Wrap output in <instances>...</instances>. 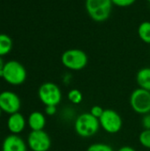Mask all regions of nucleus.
<instances>
[{
    "mask_svg": "<svg viewBox=\"0 0 150 151\" xmlns=\"http://www.w3.org/2000/svg\"><path fill=\"white\" fill-rule=\"evenodd\" d=\"M74 131L81 138H90L96 134L101 127L99 119L90 112L80 114L74 121Z\"/></svg>",
    "mask_w": 150,
    "mask_h": 151,
    "instance_id": "f257e3e1",
    "label": "nucleus"
},
{
    "mask_svg": "<svg viewBox=\"0 0 150 151\" xmlns=\"http://www.w3.org/2000/svg\"><path fill=\"white\" fill-rule=\"evenodd\" d=\"M111 0H86L85 6L89 17L95 22L107 20L111 13Z\"/></svg>",
    "mask_w": 150,
    "mask_h": 151,
    "instance_id": "f03ea898",
    "label": "nucleus"
},
{
    "mask_svg": "<svg viewBox=\"0 0 150 151\" xmlns=\"http://www.w3.org/2000/svg\"><path fill=\"white\" fill-rule=\"evenodd\" d=\"M3 79L10 85H21L27 80V70L19 61L10 60L3 68Z\"/></svg>",
    "mask_w": 150,
    "mask_h": 151,
    "instance_id": "7ed1b4c3",
    "label": "nucleus"
},
{
    "mask_svg": "<svg viewBox=\"0 0 150 151\" xmlns=\"http://www.w3.org/2000/svg\"><path fill=\"white\" fill-rule=\"evenodd\" d=\"M63 65L72 71H80L84 69L88 62V55L81 50L70 49L65 50L61 56Z\"/></svg>",
    "mask_w": 150,
    "mask_h": 151,
    "instance_id": "20e7f679",
    "label": "nucleus"
},
{
    "mask_svg": "<svg viewBox=\"0 0 150 151\" xmlns=\"http://www.w3.org/2000/svg\"><path fill=\"white\" fill-rule=\"evenodd\" d=\"M38 97L45 106H57L62 101V91L56 83L44 82L39 87Z\"/></svg>",
    "mask_w": 150,
    "mask_h": 151,
    "instance_id": "39448f33",
    "label": "nucleus"
},
{
    "mask_svg": "<svg viewBox=\"0 0 150 151\" xmlns=\"http://www.w3.org/2000/svg\"><path fill=\"white\" fill-rule=\"evenodd\" d=\"M130 106L138 114L145 115L150 113V91L138 88L130 96Z\"/></svg>",
    "mask_w": 150,
    "mask_h": 151,
    "instance_id": "423d86ee",
    "label": "nucleus"
},
{
    "mask_svg": "<svg viewBox=\"0 0 150 151\" xmlns=\"http://www.w3.org/2000/svg\"><path fill=\"white\" fill-rule=\"evenodd\" d=\"M99 122L103 130L110 134H118L123 127V119L121 116L112 109L104 110L103 115L99 119Z\"/></svg>",
    "mask_w": 150,
    "mask_h": 151,
    "instance_id": "0eeeda50",
    "label": "nucleus"
},
{
    "mask_svg": "<svg viewBox=\"0 0 150 151\" xmlns=\"http://www.w3.org/2000/svg\"><path fill=\"white\" fill-rule=\"evenodd\" d=\"M27 144L32 151H49L51 147V139L44 130L31 131Z\"/></svg>",
    "mask_w": 150,
    "mask_h": 151,
    "instance_id": "6e6552de",
    "label": "nucleus"
},
{
    "mask_svg": "<svg viewBox=\"0 0 150 151\" xmlns=\"http://www.w3.org/2000/svg\"><path fill=\"white\" fill-rule=\"evenodd\" d=\"M21 107L19 96L12 91H3L0 93V109L9 115L19 112Z\"/></svg>",
    "mask_w": 150,
    "mask_h": 151,
    "instance_id": "1a4fd4ad",
    "label": "nucleus"
},
{
    "mask_svg": "<svg viewBox=\"0 0 150 151\" xmlns=\"http://www.w3.org/2000/svg\"><path fill=\"white\" fill-rule=\"evenodd\" d=\"M2 151H27V144L19 134H10L2 143Z\"/></svg>",
    "mask_w": 150,
    "mask_h": 151,
    "instance_id": "9d476101",
    "label": "nucleus"
},
{
    "mask_svg": "<svg viewBox=\"0 0 150 151\" xmlns=\"http://www.w3.org/2000/svg\"><path fill=\"white\" fill-rule=\"evenodd\" d=\"M27 124L25 117L19 111L9 115L6 125L9 132L11 134H19L25 130L26 125Z\"/></svg>",
    "mask_w": 150,
    "mask_h": 151,
    "instance_id": "9b49d317",
    "label": "nucleus"
},
{
    "mask_svg": "<svg viewBox=\"0 0 150 151\" xmlns=\"http://www.w3.org/2000/svg\"><path fill=\"white\" fill-rule=\"evenodd\" d=\"M27 122L31 131L43 130L46 126V117L41 111H33L29 114Z\"/></svg>",
    "mask_w": 150,
    "mask_h": 151,
    "instance_id": "f8f14e48",
    "label": "nucleus"
},
{
    "mask_svg": "<svg viewBox=\"0 0 150 151\" xmlns=\"http://www.w3.org/2000/svg\"><path fill=\"white\" fill-rule=\"evenodd\" d=\"M136 81L141 88L150 91V67H144L138 71Z\"/></svg>",
    "mask_w": 150,
    "mask_h": 151,
    "instance_id": "ddd939ff",
    "label": "nucleus"
},
{
    "mask_svg": "<svg viewBox=\"0 0 150 151\" xmlns=\"http://www.w3.org/2000/svg\"><path fill=\"white\" fill-rule=\"evenodd\" d=\"M12 49V40L6 34H0V57L5 56Z\"/></svg>",
    "mask_w": 150,
    "mask_h": 151,
    "instance_id": "4468645a",
    "label": "nucleus"
},
{
    "mask_svg": "<svg viewBox=\"0 0 150 151\" xmlns=\"http://www.w3.org/2000/svg\"><path fill=\"white\" fill-rule=\"evenodd\" d=\"M138 35L142 42L150 44V21H143L140 24Z\"/></svg>",
    "mask_w": 150,
    "mask_h": 151,
    "instance_id": "2eb2a0df",
    "label": "nucleus"
},
{
    "mask_svg": "<svg viewBox=\"0 0 150 151\" xmlns=\"http://www.w3.org/2000/svg\"><path fill=\"white\" fill-rule=\"evenodd\" d=\"M67 97H68V100L72 104H80L83 100V95H82L81 91H80L77 88L71 89L68 92Z\"/></svg>",
    "mask_w": 150,
    "mask_h": 151,
    "instance_id": "dca6fc26",
    "label": "nucleus"
},
{
    "mask_svg": "<svg viewBox=\"0 0 150 151\" xmlns=\"http://www.w3.org/2000/svg\"><path fill=\"white\" fill-rule=\"evenodd\" d=\"M139 142L145 149L150 150V129H144L139 134Z\"/></svg>",
    "mask_w": 150,
    "mask_h": 151,
    "instance_id": "f3484780",
    "label": "nucleus"
},
{
    "mask_svg": "<svg viewBox=\"0 0 150 151\" xmlns=\"http://www.w3.org/2000/svg\"><path fill=\"white\" fill-rule=\"evenodd\" d=\"M86 151H114L113 148L107 143L95 142L88 147Z\"/></svg>",
    "mask_w": 150,
    "mask_h": 151,
    "instance_id": "a211bd4d",
    "label": "nucleus"
},
{
    "mask_svg": "<svg viewBox=\"0 0 150 151\" xmlns=\"http://www.w3.org/2000/svg\"><path fill=\"white\" fill-rule=\"evenodd\" d=\"M136 0H111L112 4L118 7H128L135 3Z\"/></svg>",
    "mask_w": 150,
    "mask_h": 151,
    "instance_id": "6ab92c4d",
    "label": "nucleus"
},
{
    "mask_svg": "<svg viewBox=\"0 0 150 151\" xmlns=\"http://www.w3.org/2000/svg\"><path fill=\"white\" fill-rule=\"evenodd\" d=\"M103 111H104V110H103L101 106H99V105H95V106H92V107H91L89 112H90L94 117H95L96 119H99L100 117L103 115Z\"/></svg>",
    "mask_w": 150,
    "mask_h": 151,
    "instance_id": "aec40b11",
    "label": "nucleus"
},
{
    "mask_svg": "<svg viewBox=\"0 0 150 151\" xmlns=\"http://www.w3.org/2000/svg\"><path fill=\"white\" fill-rule=\"evenodd\" d=\"M57 111V106L55 105H48V106H45V109H44V112L47 116H54L56 115Z\"/></svg>",
    "mask_w": 150,
    "mask_h": 151,
    "instance_id": "412c9836",
    "label": "nucleus"
},
{
    "mask_svg": "<svg viewBox=\"0 0 150 151\" xmlns=\"http://www.w3.org/2000/svg\"><path fill=\"white\" fill-rule=\"evenodd\" d=\"M141 126L144 129H150V113L145 114L141 119Z\"/></svg>",
    "mask_w": 150,
    "mask_h": 151,
    "instance_id": "4be33fe9",
    "label": "nucleus"
},
{
    "mask_svg": "<svg viewBox=\"0 0 150 151\" xmlns=\"http://www.w3.org/2000/svg\"><path fill=\"white\" fill-rule=\"evenodd\" d=\"M118 151H136L133 147H130V146H123L121 147Z\"/></svg>",
    "mask_w": 150,
    "mask_h": 151,
    "instance_id": "5701e85b",
    "label": "nucleus"
},
{
    "mask_svg": "<svg viewBox=\"0 0 150 151\" xmlns=\"http://www.w3.org/2000/svg\"><path fill=\"white\" fill-rule=\"evenodd\" d=\"M4 64H5V63L4 62L2 57H0V71L3 70V68H4Z\"/></svg>",
    "mask_w": 150,
    "mask_h": 151,
    "instance_id": "b1692460",
    "label": "nucleus"
},
{
    "mask_svg": "<svg viewBox=\"0 0 150 151\" xmlns=\"http://www.w3.org/2000/svg\"><path fill=\"white\" fill-rule=\"evenodd\" d=\"M2 112H3V111H2V110L0 109V117H1V115H2Z\"/></svg>",
    "mask_w": 150,
    "mask_h": 151,
    "instance_id": "393cba45",
    "label": "nucleus"
},
{
    "mask_svg": "<svg viewBox=\"0 0 150 151\" xmlns=\"http://www.w3.org/2000/svg\"><path fill=\"white\" fill-rule=\"evenodd\" d=\"M147 1H149V2H150V0H147Z\"/></svg>",
    "mask_w": 150,
    "mask_h": 151,
    "instance_id": "a878e982",
    "label": "nucleus"
}]
</instances>
